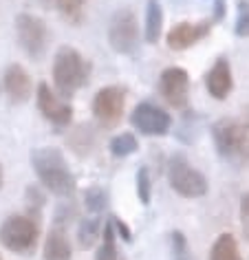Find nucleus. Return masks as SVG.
Segmentation results:
<instances>
[{"label":"nucleus","instance_id":"obj_1","mask_svg":"<svg viewBox=\"0 0 249 260\" xmlns=\"http://www.w3.org/2000/svg\"><path fill=\"white\" fill-rule=\"evenodd\" d=\"M31 168L44 190L53 192L55 197H71L75 192V174L71 172L60 148H36L31 152Z\"/></svg>","mask_w":249,"mask_h":260},{"label":"nucleus","instance_id":"obj_2","mask_svg":"<svg viewBox=\"0 0 249 260\" xmlns=\"http://www.w3.org/2000/svg\"><path fill=\"white\" fill-rule=\"evenodd\" d=\"M212 139L219 157L234 168H249V126L234 117L212 123Z\"/></svg>","mask_w":249,"mask_h":260},{"label":"nucleus","instance_id":"obj_3","mask_svg":"<svg viewBox=\"0 0 249 260\" xmlns=\"http://www.w3.org/2000/svg\"><path fill=\"white\" fill-rule=\"evenodd\" d=\"M53 86L60 97H73L88 84L90 64L75 47H60L53 55Z\"/></svg>","mask_w":249,"mask_h":260},{"label":"nucleus","instance_id":"obj_4","mask_svg":"<svg viewBox=\"0 0 249 260\" xmlns=\"http://www.w3.org/2000/svg\"><path fill=\"white\" fill-rule=\"evenodd\" d=\"M166 174H168L170 187L183 199H201L207 194L209 183H207L205 174L201 170H196L183 152H174L168 159Z\"/></svg>","mask_w":249,"mask_h":260},{"label":"nucleus","instance_id":"obj_5","mask_svg":"<svg viewBox=\"0 0 249 260\" xmlns=\"http://www.w3.org/2000/svg\"><path fill=\"white\" fill-rule=\"evenodd\" d=\"M38 238H40V225L34 216L14 214L0 225V243L5 249L18 256H31L38 247Z\"/></svg>","mask_w":249,"mask_h":260},{"label":"nucleus","instance_id":"obj_6","mask_svg":"<svg viewBox=\"0 0 249 260\" xmlns=\"http://www.w3.org/2000/svg\"><path fill=\"white\" fill-rule=\"evenodd\" d=\"M108 44L119 55H135L141 44L139 22L133 9H117L108 22Z\"/></svg>","mask_w":249,"mask_h":260},{"label":"nucleus","instance_id":"obj_7","mask_svg":"<svg viewBox=\"0 0 249 260\" xmlns=\"http://www.w3.org/2000/svg\"><path fill=\"white\" fill-rule=\"evenodd\" d=\"M16 38L20 49L27 53L31 60H42L49 51V27L40 16L34 14H18L16 16Z\"/></svg>","mask_w":249,"mask_h":260},{"label":"nucleus","instance_id":"obj_8","mask_svg":"<svg viewBox=\"0 0 249 260\" xmlns=\"http://www.w3.org/2000/svg\"><path fill=\"white\" fill-rule=\"evenodd\" d=\"M130 123L146 137H166L172 128V117L152 102H141L130 113Z\"/></svg>","mask_w":249,"mask_h":260},{"label":"nucleus","instance_id":"obj_9","mask_svg":"<svg viewBox=\"0 0 249 260\" xmlns=\"http://www.w3.org/2000/svg\"><path fill=\"white\" fill-rule=\"evenodd\" d=\"M126 108V90L121 86H104L93 97V115L102 128H115Z\"/></svg>","mask_w":249,"mask_h":260},{"label":"nucleus","instance_id":"obj_10","mask_svg":"<svg viewBox=\"0 0 249 260\" xmlns=\"http://www.w3.org/2000/svg\"><path fill=\"white\" fill-rule=\"evenodd\" d=\"M159 95L172 108H185L190 102V75L183 67H168L159 75Z\"/></svg>","mask_w":249,"mask_h":260},{"label":"nucleus","instance_id":"obj_11","mask_svg":"<svg viewBox=\"0 0 249 260\" xmlns=\"http://www.w3.org/2000/svg\"><path fill=\"white\" fill-rule=\"evenodd\" d=\"M36 104H38V110L42 113L44 119L51 121L57 128H64L73 121V106H71L69 102H64L55 90H51L47 82L38 84Z\"/></svg>","mask_w":249,"mask_h":260},{"label":"nucleus","instance_id":"obj_12","mask_svg":"<svg viewBox=\"0 0 249 260\" xmlns=\"http://www.w3.org/2000/svg\"><path fill=\"white\" fill-rule=\"evenodd\" d=\"M212 34V20H199V22H176L168 31L166 42L172 51H188L190 47L199 44L201 40Z\"/></svg>","mask_w":249,"mask_h":260},{"label":"nucleus","instance_id":"obj_13","mask_svg":"<svg viewBox=\"0 0 249 260\" xmlns=\"http://www.w3.org/2000/svg\"><path fill=\"white\" fill-rule=\"evenodd\" d=\"M3 86L14 104H24L34 95V82H31V75L22 64H9L3 77Z\"/></svg>","mask_w":249,"mask_h":260},{"label":"nucleus","instance_id":"obj_14","mask_svg":"<svg viewBox=\"0 0 249 260\" xmlns=\"http://www.w3.org/2000/svg\"><path fill=\"white\" fill-rule=\"evenodd\" d=\"M205 88L214 100H227L229 93L234 88V77H232V64L225 55H221L219 60L212 64V69L205 73Z\"/></svg>","mask_w":249,"mask_h":260},{"label":"nucleus","instance_id":"obj_15","mask_svg":"<svg viewBox=\"0 0 249 260\" xmlns=\"http://www.w3.org/2000/svg\"><path fill=\"white\" fill-rule=\"evenodd\" d=\"M42 253H44V260H71L73 251H71L69 236L62 225H55L53 230L47 234Z\"/></svg>","mask_w":249,"mask_h":260},{"label":"nucleus","instance_id":"obj_16","mask_svg":"<svg viewBox=\"0 0 249 260\" xmlns=\"http://www.w3.org/2000/svg\"><path fill=\"white\" fill-rule=\"evenodd\" d=\"M163 31V9L159 0H148L146 5V24H143V38L148 44H157Z\"/></svg>","mask_w":249,"mask_h":260},{"label":"nucleus","instance_id":"obj_17","mask_svg":"<svg viewBox=\"0 0 249 260\" xmlns=\"http://www.w3.org/2000/svg\"><path fill=\"white\" fill-rule=\"evenodd\" d=\"M209 260H242L240 256V247L232 234H221L214 240L212 249H209Z\"/></svg>","mask_w":249,"mask_h":260},{"label":"nucleus","instance_id":"obj_18","mask_svg":"<svg viewBox=\"0 0 249 260\" xmlns=\"http://www.w3.org/2000/svg\"><path fill=\"white\" fill-rule=\"evenodd\" d=\"M95 260H128L119 251V247H117V236H115L113 225H110V218L102 227V245L95 253Z\"/></svg>","mask_w":249,"mask_h":260},{"label":"nucleus","instance_id":"obj_19","mask_svg":"<svg viewBox=\"0 0 249 260\" xmlns=\"http://www.w3.org/2000/svg\"><path fill=\"white\" fill-rule=\"evenodd\" d=\"M102 218L97 216H90V218H84L80 227H77V243H80L82 249H90L97 240L102 238Z\"/></svg>","mask_w":249,"mask_h":260},{"label":"nucleus","instance_id":"obj_20","mask_svg":"<svg viewBox=\"0 0 249 260\" xmlns=\"http://www.w3.org/2000/svg\"><path fill=\"white\" fill-rule=\"evenodd\" d=\"M108 148H110V154H113V157L126 159V157H130V154H135L137 150H139V141H137V137L133 133H119L110 139Z\"/></svg>","mask_w":249,"mask_h":260},{"label":"nucleus","instance_id":"obj_21","mask_svg":"<svg viewBox=\"0 0 249 260\" xmlns=\"http://www.w3.org/2000/svg\"><path fill=\"white\" fill-rule=\"evenodd\" d=\"M135 181H137V197H139V203L150 205V201H152V177H150V170L146 166H141L139 170H137Z\"/></svg>","mask_w":249,"mask_h":260},{"label":"nucleus","instance_id":"obj_22","mask_svg":"<svg viewBox=\"0 0 249 260\" xmlns=\"http://www.w3.org/2000/svg\"><path fill=\"white\" fill-rule=\"evenodd\" d=\"M170 253H172V260H192L188 238H185V234L183 232H172L170 234Z\"/></svg>","mask_w":249,"mask_h":260},{"label":"nucleus","instance_id":"obj_23","mask_svg":"<svg viewBox=\"0 0 249 260\" xmlns=\"http://www.w3.org/2000/svg\"><path fill=\"white\" fill-rule=\"evenodd\" d=\"M234 31L238 38H249V0H238V3H236Z\"/></svg>","mask_w":249,"mask_h":260},{"label":"nucleus","instance_id":"obj_24","mask_svg":"<svg viewBox=\"0 0 249 260\" xmlns=\"http://www.w3.org/2000/svg\"><path fill=\"white\" fill-rule=\"evenodd\" d=\"M106 199L108 197L102 187H90V190H86V194H84V205H86L88 212L100 214L106 210Z\"/></svg>","mask_w":249,"mask_h":260},{"label":"nucleus","instance_id":"obj_25","mask_svg":"<svg viewBox=\"0 0 249 260\" xmlns=\"http://www.w3.org/2000/svg\"><path fill=\"white\" fill-rule=\"evenodd\" d=\"M238 214H240V227H242V234H245V240L249 243V192H247V194H242Z\"/></svg>","mask_w":249,"mask_h":260},{"label":"nucleus","instance_id":"obj_26","mask_svg":"<svg viewBox=\"0 0 249 260\" xmlns=\"http://www.w3.org/2000/svg\"><path fill=\"white\" fill-rule=\"evenodd\" d=\"M110 225H113V230H115V236H119L123 243H133V232H130V227L123 223L121 218L110 216Z\"/></svg>","mask_w":249,"mask_h":260},{"label":"nucleus","instance_id":"obj_27","mask_svg":"<svg viewBox=\"0 0 249 260\" xmlns=\"http://www.w3.org/2000/svg\"><path fill=\"white\" fill-rule=\"evenodd\" d=\"M27 201H29L31 210H40L44 205V201H47V197H44V192L38 185H29L27 187Z\"/></svg>","mask_w":249,"mask_h":260},{"label":"nucleus","instance_id":"obj_28","mask_svg":"<svg viewBox=\"0 0 249 260\" xmlns=\"http://www.w3.org/2000/svg\"><path fill=\"white\" fill-rule=\"evenodd\" d=\"M223 16H225V3H223V0H216L214 3V20H223Z\"/></svg>","mask_w":249,"mask_h":260},{"label":"nucleus","instance_id":"obj_29","mask_svg":"<svg viewBox=\"0 0 249 260\" xmlns=\"http://www.w3.org/2000/svg\"><path fill=\"white\" fill-rule=\"evenodd\" d=\"M64 0H40V5L44 9H60Z\"/></svg>","mask_w":249,"mask_h":260},{"label":"nucleus","instance_id":"obj_30","mask_svg":"<svg viewBox=\"0 0 249 260\" xmlns=\"http://www.w3.org/2000/svg\"><path fill=\"white\" fill-rule=\"evenodd\" d=\"M0 190H3V166H0Z\"/></svg>","mask_w":249,"mask_h":260},{"label":"nucleus","instance_id":"obj_31","mask_svg":"<svg viewBox=\"0 0 249 260\" xmlns=\"http://www.w3.org/2000/svg\"><path fill=\"white\" fill-rule=\"evenodd\" d=\"M0 260H3V256H0Z\"/></svg>","mask_w":249,"mask_h":260}]
</instances>
